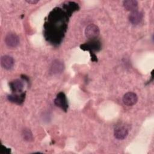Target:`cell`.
I'll return each mask as SVG.
<instances>
[{
    "label": "cell",
    "instance_id": "1",
    "mask_svg": "<svg viewBox=\"0 0 154 154\" xmlns=\"http://www.w3.org/2000/svg\"><path fill=\"white\" fill-rule=\"evenodd\" d=\"M65 14L59 8L52 10L48 17V24L45 25L46 38L52 43L58 44L63 37L66 29Z\"/></svg>",
    "mask_w": 154,
    "mask_h": 154
},
{
    "label": "cell",
    "instance_id": "2",
    "mask_svg": "<svg viewBox=\"0 0 154 154\" xmlns=\"http://www.w3.org/2000/svg\"><path fill=\"white\" fill-rule=\"evenodd\" d=\"M81 48L84 51H89L91 53L94 54L93 52H97L100 50L101 44L99 40L96 39L91 40V41L81 45Z\"/></svg>",
    "mask_w": 154,
    "mask_h": 154
},
{
    "label": "cell",
    "instance_id": "3",
    "mask_svg": "<svg viewBox=\"0 0 154 154\" xmlns=\"http://www.w3.org/2000/svg\"><path fill=\"white\" fill-rule=\"evenodd\" d=\"M54 103L55 105L64 111H67L68 108V102L67 97L63 92H60L57 94L54 99Z\"/></svg>",
    "mask_w": 154,
    "mask_h": 154
},
{
    "label": "cell",
    "instance_id": "4",
    "mask_svg": "<svg viewBox=\"0 0 154 154\" xmlns=\"http://www.w3.org/2000/svg\"><path fill=\"white\" fill-rule=\"evenodd\" d=\"M100 31L98 26L94 24L88 25L85 29V37L90 40L96 39L99 35Z\"/></svg>",
    "mask_w": 154,
    "mask_h": 154
},
{
    "label": "cell",
    "instance_id": "5",
    "mask_svg": "<svg viewBox=\"0 0 154 154\" xmlns=\"http://www.w3.org/2000/svg\"><path fill=\"white\" fill-rule=\"evenodd\" d=\"M5 43L9 48H16L19 44V38L14 33H8L5 37Z\"/></svg>",
    "mask_w": 154,
    "mask_h": 154
},
{
    "label": "cell",
    "instance_id": "6",
    "mask_svg": "<svg viewBox=\"0 0 154 154\" xmlns=\"http://www.w3.org/2000/svg\"><path fill=\"white\" fill-rule=\"evenodd\" d=\"M138 101L137 95L133 92H128L123 97V102L127 106H132Z\"/></svg>",
    "mask_w": 154,
    "mask_h": 154
},
{
    "label": "cell",
    "instance_id": "7",
    "mask_svg": "<svg viewBox=\"0 0 154 154\" xmlns=\"http://www.w3.org/2000/svg\"><path fill=\"white\" fill-rule=\"evenodd\" d=\"M114 135L118 140H124L128 135V129L125 126H117L114 129Z\"/></svg>",
    "mask_w": 154,
    "mask_h": 154
},
{
    "label": "cell",
    "instance_id": "8",
    "mask_svg": "<svg viewBox=\"0 0 154 154\" xmlns=\"http://www.w3.org/2000/svg\"><path fill=\"white\" fill-rule=\"evenodd\" d=\"M143 18V14L141 11L135 10L132 11L129 15V20L132 25L139 24Z\"/></svg>",
    "mask_w": 154,
    "mask_h": 154
},
{
    "label": "cell",
    "instance_id": "9",
    "mask_svg": "<svg viewBox=\"0 0 154 154\" xmlns=\"http://www.w3.org/2000/svg\"><path fill=\"white\" fill-rule=\"evenodd\" d=\"M14 64V59L10 55H4L1 58V65L6 70L11 69Z\"/></svg>",
    "mask_w": 154,
    "mask_h": 154
},
{
    "label": "cell",
    "instance_id": "10",
    "mask_svg": "<svg viewBox=\"0 0 154 154\" xmlns=\"http://www.w3.org/2000/svg\"><path fill=\"white\" fill-rule=\"evenodd\" d=\"M25 93H21L20 94L17 93H13L7 96V99L12 103L20 105L22 104L25 99Z\"/></svg>",
    "mask_w": 154,
    "mask_h": 154
},
{
    "label": "cell",
    "instance_id": "11",
    "mask_svg": "<svg viewBox=\"0 0 154 154\" xmlns=\"http://www.w3.org/2000/svg\"><path fill=\"white\" fill-rule=\"evenodd\" d=\"M9 86L13 93H22L23 88V84L21 80L15 79L9 83Z\"/></svg>",
    "mask_w": 154,
    "mask_h": 154
},
{
    "label": "cell",
    "instance_id": "12",
    "mask_svg": "<svg viewBox=\"0 0 154 154\" xmlns=\"http://www.w3.org/2000/svg\"><path fill=\"white\" fill-rule=\"evenodd\" d=\"M64 69V66L63 62L58 60H56L52 63L50 70L53 74H58L61 73Z\"/></svg>",
    "mask_w": 154,
    "mask_h": 154
},
{
    "label": "cell",
    "instance_id": "13",
    "mask_svg": "<svg viewBox=\"0 0 154 154\" xmlns=\"http://www.w3.org/2000/svg\"><path fill=\"white\" fill-rule=\"evenodd\" d=\"M124 8L130 11H134L137 10L138 2L135 0H126L123 2Z\"/></svg>",
    "mask_w": 154,
    "mask_h": 154
},
{
    "label": "cell",
    "instance_id": "14",
    "mask_svg": "<svg viewBox=\"0 0 154 154\" xmlns=\"http://www.w3.org/2000/svg\"><path fill=\"white\" fill-rule=\"evenodd\" d=\"M22 136L23 139L26 141H32L33 140V136L31 131L29 129H25L23 131Z\"/></svg>",
    "mask_w": 154,
    "mask_h": 154
},
{
    "label": "cell",
    "instance_id": "15",
    "mask_svg": "<svg viewBox=\"0 0 154 154\" xmlns=\"http://www.w3.org/2000/svg\"><path fill=\"white\" fill-rule=\"evenodd\" d=\"M26 2L30 4H35L38 2V0H29V1H26Z\"/></svg>",
    "mask_w": 154,
    "mask_h": 154
}]
</instances>
